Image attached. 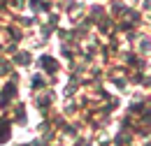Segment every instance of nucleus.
Masks as SVG:
<instances>
[{
    "instance_id": "1",
    "label": "nucleus",
    "mask_w": 151,
    "mask_h": 146,
    "mask_svg": "<svg viewBox=\"0 0 151 146\" xmlns=\"http://www.w3.org/2000/svg\"><path fill=\"white\" fill-rule=\"evenodd\" d=\"M14 91V84H7V88H5V95H2V104H7L9 102V95Z\"/></svg>"
},
{
    "instance_id": "2",
    "label": "nucleus",
    "mask_w": 151,
    "mask_h": 146,
    "mask_svg": "<svg viewBox=\"0 0 151 146\" xmlns=\"http://www.w3.org/2000/svg\"><path fill=\"white\" fill-rule=\"evenodd\" d=\"M7 135H9V128H7V123H2V130H0V142H5V139H7Z\"/></svg>"
},
{
    "instance_id": "3",
    "label": "nucleus",
    "mask_w": 151,
    "mask_h": 146,
    "mask_svg": "<svg viewBox=\"0 0 151 146\" xmlns=\"http://www.w3.org/2000/svg\"><path fill=\"white\" fill-rule=\"evenodd\" d=\"M42 65H44V67H51V70L56 67V63H54V60H49V58H42Z\"/></svg>"
}]
</instances>
